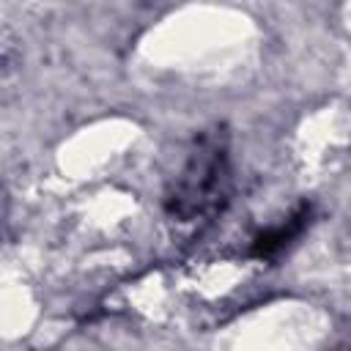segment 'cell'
<instances>
[{"label": "cell", "instance_id": "2", "mask_svg": "<svg viewBox=\"0 0 351 351\" xmlns=\"http://www.w3.org/2000/svg\"><path fill=\"white\" fill-rule=\"evenodd\" d=\"M307 217H310V208H307V206H302V208H299V211H293L285 222H280V225H274V228L263 230V233L255 239L252 252H255V255H261V258H271V255H277L280 250H285V247L291 244V239H296V236L302 233V228H304Z\"/></svg>", "mask_w": 351, "mask_h": 351}, {"label": "cell", "instance_id": "1", "mask_svg": "<svg viewBox=\"0 0 351 351\" xmlns=\"http://www.w3.org/2000/svg\"><path fill=\"white\" fill-rule=\"evenodd\" d=\"M230 195V154L222 129L200 134L184 167L167 189L165 208L176 222H197L214 217Z\"/></svg>", "mask_w": 351, "mask_h": 351}]
</instances>
